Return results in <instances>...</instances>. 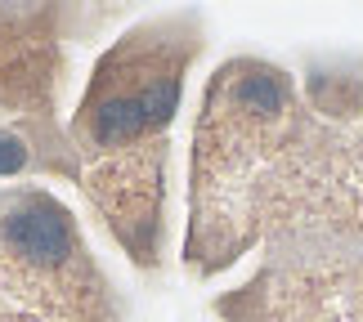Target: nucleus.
<instances>
[{
	"label": "nucleus",
	"instance_id": "obj_1",
	"mask_svg": "<svg viewBox=\"0 0 363 322\" xmlns=\"http://www.w3.org/2000/svg\"><path fill=\"white\" fill-rule=\"evenodd\" d=\"M363 125V76L323 72L296 86L269 59H229L206 81L189 166L184 269L216 277L256 242L301 246L328 219Z\"/></svg>",
	"mask_w": 363,
	"mask_h": 322
},
{
	"label": "nucleus",
	"instance_id": "obj_2",
	"mask_svg": "<svg viewBox=\"0 0 363 322\" xmlns=\"http://www.w3.org/2000/svg\"><path fill=\"white\" fill-rule=\"evenodd\" d=\"M206 45L202 13L171 9L130 23L94 59L67 139L77 152V188L90 197L108 237L135 269H162L171 130L189 67Z\"/></svg>",
	"mask_w": 363,
	"mask_h": 322
},
{
	"label": "nucleus",
	"instance_id": "obj_3",
	"mask_svg": "<svg viewBox=\"0 0 363 322\" xmlns=\"http://www.w3.org/2000/svg\"><path fill=\"white\" fill-rule=\"evenodd\" d=\"M113 18L90 5H0V179H81L63 90L72 50Z\"/></svg>",
	"mask_w": 363,
	"mask_h": 322
},
{
	"label": "nucleus",
	"instance_id": "obj_4",
	"mask_svg": "<svg viewBox=\"0 0 363 322\" xmlns=\"http://www.w3.org/2000/svg\"><path fill=\"white\" fill-rule=\"evenodd\" d=\"M121 296L63 197L0 184V322H121Z\"/></svg>",
	"mask_w": 363,
	"mask_h": 322
},
{
	"label": "nucleus",
	"instance_id": "obj_5",
	"mask_svg": "<svg viewBox=\"0 0 363 322\" xmlns=\"http://www.w3.org/2000/svg\"><path fill=\"white\" fill-rule=\"evenodd\" d=\"M216 314L225 318V322H287V318L260 309V304H251V300H242V296H220V300H216Z\"/></svg>",
	"mask_w": 363,
	"mask_h": 322
}]
</instances>
